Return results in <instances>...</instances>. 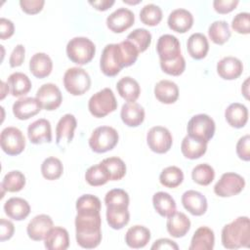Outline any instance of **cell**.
<instances>
[{"mask_svg": "<svg viewBox=\"0 0 250 250\" xmlns=\"http://www.w3.org/2000/svg\"><path fill=\"white\" fill-rule=\"evenodd\" d=\"M76 126L77 121L73 114L66 113L61 117L56 126V143L60 147L63 148L71 143Z\"/></svg>", "mask_w": 250, "mask_h": 250, "instance_id": "cell-13", "label": "cell"}, {"mask_svg": "<svg viewBox=\"0 0 250 250\" xmlns=\"http://www.w3.org/2000/svg\"><path fill=\"white\" fill-rule=\"evenodd\" d=\"M53 228V220L46 214L35 216L27 225L26 232L30 239L40 241L45 239L49 230Z\"/></svg>", "mask_w": 250, "mask_h": 250, "instance_id": "cell-17", "label": "cell"}, {"mask_svg": "<svg viewBox=\"0 0 250 250\" xmlns=\"http://www.w3.org/2000/svg\"><path fill=\"white\" fill-rule=\"evenodd\" d=\"M120 116L125 125L138 127L145 120V109L141 104L135 102L126 103L121 107Z\"/></svg>", "mask_w": 250, "mask_h": 250, "instance_id": "cell-23", "label": "cell"}, {"mask_svg": "<svg viewBox=\"0 0 250 250\" xmlns=\"http://www.w3.org/2000/svg\"><path fill=\"white\" fill-rule=\"evenodd\" d=\"M152 203L155 211L162 217H169L176 212V202L167 192L158 191L152 196Z\"/></svg>", "mask_w": 250, "mask_h": 250, "instance_id": "cell-35", "label": "cell"}, {"mask_svg": "<svg viewBox=\"0 0 250 250\" xmlns=\"http://www.w3.org/2000/svg\"><path fill=\"white\" fill-rule=\"evenodd\" d=\"M146 143L150 150L162 154L166 153L171 148L173 138L167 128L162 126H154L147 132Z\"/></svg>", "mask_w": 250, "mask_h": 250, "instance_id": "cell-11", "label": "cell"}, {"mask_svg": "<svg viewBox=\"0 0 250 250\" xmlns=\"http://www.w3.org/2000/svg\"><path fill=\"white\" fill-rule=\"evenodd\" d=\"M85 180L90 186L99 187L110 181V176L104 165L100 162L99 164L93 165L87 169L85 173Z\"/></svg>", "mask_w": 250, "mask_h": 250, "instance_id": "cell-36", "label": "cell"}, {"mask_svg": "<svg viewBox=\"0 0 250 250\" xmlns=\"http://www.w3.org/2000/svg\"><path fill=\"white\" fill-rule=\"evenodd\" d=\"M89 4L93 6L98 11H106L113 4V0H99V1H89Z\"/></svg>", "mask_w": 250, "mask_h": 250, "instance_id": "cell-58", "label": "cell"}, {"mask_svg": "<svg viewBox=\"0 0 250 250\" xmlns=\"http://www.w3.org/2000/svg\"><path fill=\"white\" fill-rule=\"evenodd\" d=\"M123 2H124V3H127V4H131V5L133 4V5H134V4H139L141 1H140V0H137V1H133V2H132V1H128V0H123Z\"/></svg>", "mask_w": 250, "mask_h": 250, "instance_id": "cell-61", "label": "cell"}, {"mask_svg": "<svg viewBox=\"0 0 250 250\" xmlns=\"http://www.w3.org/2000/svg\"><path fill=\"white\" fill-rule=\"evenodd\" d=\"M118 139V133L114 128L100 126L93 131L89 139V146L94 152L104 153L111 150L117 145Z\"/></svg>", "mask_w": 250, "mask_h": 250, "instance_id": "cell-5", "label": "cell"}, {"mask_svg": "<svg viewBox=\"0 0 250 250\" xmlns=\"http://www.w3.org/2000/svg\"><path fill=\"white\" fill-rule=\"evenodd\" d=\"M118 45L120 48L124 67L134 64L139 56V51L134 46V44H132L130 41H128L126 39V40L120 42Z\"/></svg>", "mask_w": 250, "mask_h": 250, "instance_id": "cell-48", "label": "cell"}, {"mask_svg": "<svg viewBox=\"0 0 250 250\" xmlns=\"http://www.w3.org/2000/svg\"><path fill=\"white\" fill-rule=\"evenodd\" d=\"M14 32H15V25H14L13 21L8 19L1 18V20H0V38L2 40L8 39L11 36H13Z\"/></svg>", "mask_w": 250, "mask_h": 250, "instance_id": "cell-56", "label": "cell"}, {"mask_svg": "<svg viewBox=\"0 0 250 250\" xmlns=\"http://www.w3.org/2000/svg\"><path fill=\"white\" fill-rule=\"evenodd\" d=\"M151 249L155 250V249H169V250H178L179 246L178 244L169 239V238H159L157 239L152 245H151Z\"/></svg>", "mask_w": 250, "mask_h": 250, "instance_id": "cell-57", "label": "cell"}, {"mask_svg": "<svg viewBox=\"0 0 250 250\" xmlns=\"http://www.w3.org/2000/svg\"><path fill=\"white\" fill-rule=\"evenodd\" d=\"M150 240V231L147 228L136 225L128 229L125 234V242L130 248L139 249L145 247Z\"/></svg>", "mask_w": 250, "mask_h": 250, "instance_id": "cell-29", "label": "cell"}, {"mask_svg": "<svg viewBox=\"0 0 250 250\" xmlns=\"http://www.w3.org/2000/svg\"><path fill=\"white\" fill-rule=\"evenodd\" d=\"M7 84L10 87L12 96L21 97L26 95L31 89V81L22 72H14L8 77Z\"/></svg>", "mask_w": 250, "mask_h": 250, "instance_id": "cell-34", "label": "cell"}, {"mask_svg": "<svg viewBox=\"0 0 250 250\" xmlns=\"http://www.w3.org/2000/svg\"><path fill=\"white\" fill-rule=\"evenodd\" d=\"M100 67L105 76H115L124 67L118 44H107L102 53Z\"/></svg>", "mask_w": 250, "mask_h": 250, "instance_id": "cell-8", "label": "cell"}, {"mask_svg": "<svg viewBox=\"0 0 250 250\" xmlns=\"http://www.w3.org/2000/svg\"><path fill=\"white\" fill-rule=\"evenodd\" d=\"M245 187V180L236 173L228 172L221 176L214 187V192L220 197H229L242 191Z\"/></svg>", "mask_w": 250, "mask_h": 250, "instance_id": "cell-10", "label": "cell"}, {"mask_svg": "<svg viewBox=\"0 0 250 250\" xmlns=\"http://www.w3.org/2000/svg\"><path fill=\"white\" fill-rule=\"evenodd\" d=\"M41 104L36 98L22 97L13 104V113L20 120H27L41 110Z\"/></svg>", "mask_w": 250, "mask_h": 250, "instance_id": "cell-19", "label": "cell"}, {"mask_svg": "<svg viewBox=\"0 0 250 250\" xmlns=\"http://www.w3.org/2000/svg\"><path fill=\"white\" fill-rule=\"evenodd\" d=\"M222 244L227 249L249 247L250 222L246 216H241L226 225L222 229Z\"/></svg>", "mask_w": 250, "mask_h": 250, "instance_id": "cell-2", "label": "cell"}, {"mask_svg": "<svg viewBox=\"0 0 250 250\" xmlns=\"http://www.w3.org/2000/svg\"><path fill=\"white\" fill-rule=\"evenodd\" d=\"M182 204L193 216H202L208 207L206 197L201 192L193 189L184 192L182 195Z\"/></svg>", "mask_w": 250, "mask_h": 250, "instance_id": "cell-16", "label": "cell"}, {"mask_svg": "<svg viewBox=\"0 0 250 250\" xmlns=\"http://www.w3.org/2000/svg\"><path fill=\"white\" fill-rule=\"evenodd\" d=\"M44 0H21L20 6L21 10L28 15H35L42 11L44 7Z\"/></svg>", "mask_w": 250, "mask_h": 250, "instance_id": "cell-52", "label": "cell"}, {"mask_svg": "<svg viewBox=\"0 0 250 250\" xmlns=\"http://www.w3.org/2000/svg\"><path fill=\"white\" fill-rule=\"evenodd\" d=\"M35 98L40 103L41 107L48 111L57 109L62 102L61 90L57 85L53 83L43 84L37 90Z\"/></svg>", "mask_w": 250, "mask_h": 250, "instance_id": "cell-12", "label": "cell"}, {"mask_svg": "<svg viewBox=\"0 0 250 250\" xmlns=\"http://www.w3.org/2000/svg\"><path fill=\"white\" fill-rule=\"evenodd\" d=\"M207 150V144L187 135L181 145V151L186 158L197 159L205 154Z\"/></svg>", "mask_w": 250, "mask_h": 250, "instance_id": "cell-33", "label": "cell"}, {"mask_svg": "<svg viewBox=\"0 0 250 250\" xmlns=\"http://www.w3.org/2000/svg\"><path fill=\"white\" fill-rule=\"evenodd\" d=\"M238 3L237 0H215L213 2V7L217 13L225 15L233 11Z\"/></svg>", "mask_w": 250, "mask_h": 250, "instance_id": "cell-53", "label": "cell"}, {"mask_svg": "<svg viewBox=\"0 0 250 250\" xmlns=\"http://www.w3.org/2000/svg\"><path fill=\"white\" fill-rule=\"evenodd\" d=\"M106 208H128L129 195L121 188H113L106 192L104 196Z\"/></svg>", "mask_w": 250, "mask_h": 250, "instance_id": "cell-43", "label": "cell"}, {"mask_svg": "<svg viewBox=\"0 0 250 250\" xmlns=\"http://www.w3.org/2000/svg\"><path fill=\"white\" fill-rule=\"evenodd\" d=\"M187 49L189 56L194 60H202L209 51V43L203 33L191 34L187 42Z\"/></svg>", "mask_w": 250, "mask_h": 250, "instance_id": "cell-31", "label": "cell"}, {"mask_svg": "<svg viewBox=\"0 0 250 250\" xmlns=\"http://www.w3.org/2000/svg\"><path fill=\"white\" fill-rule=\"evenodd\" d=\"M191 178L194 183L200 186H208L215 178V171L213 167L207 163L198 164L192 169Z\"/></svg>", "mask_w": 250, "mask_h": 250, "instance_id": "cell-44", "label": "cell"}, {"mask_svg": "<svg viewBox=\"0 0 250 250\" xmlns=\"http://www.w3.org/2000/svg\"><path fill=\"white\" fill-rule=\"evenodd\" d=\"M215 244V235L214 231L208 227L198 228L190 241L188 247L189 250H212Z\"/></svg>", "mask_w": 250, "mask_h": 250, "instance_id": "cell-25", "label": "cell"}, {"mask_svg": "<svg viewBox=\"0 0 250 250\" xmlns=\"http://www.w3.org/2000/svg\"><path fill=\"white\" fill-rule=\"evenodd\" d=\"M116 89L121 98L128 103L136 102L141 94V88L137 80L130 76L122 77L116 84Z\"/></svg>", "mask_w": 250, "mask_h": 250, "instance_id": "cell-32", "label": "cell"}, {"mask_svg": "<svg viewBox=\"0 0 250 250\" xmlns=\"http://www.w3.org/2000/svg\"><path fill=\"white\" fill-rule=\"evenodd\" d=\"M184 181V173L177 166H169L162 170L159 176V182L162 186L174 188L180 186Z\"/></svg>", "mask_w": 250, "mask_h": 250, "instance_id": "cell-40", "label": "cell"}, {"mask_svg": "<svg viewBox=\"0 0 250 250\" xmlns=\"http://www.w3.org/2000/svg\"><path fill=\"white\" fill-rule=\"evenodd\" d=\"M236 154L240 159L244 161H249L250 159V136L249 135H245L238 140L236 144Z\"/></svg>", "mask_w": 250, "mask_h": 250, "instance_id": "cell-51", "label": "cell"}, {"mask_svg": "<svg viewBox=\"0 0 250 250\" xmlns=\"http://www.w3.org/2000/svg\"><path fill=\"white\" fill-rule=\"evenodd\" d=\"M0 229H1L0 241H5L10 239L15 232L14 224L11 221L6 220L4 218H1L0 220Z\"/></svg>", "mask_w": 250, "mask_h": 250, "instance_id": "cell-55", "label": "cell"}, {"mask_svg": "<svg viewBox=\"0 0 250 250\" xmlns=\"http://www.w3.org/2000/svg\"><path fill=\"white\" fill-rule=\"evenodd\" d=\"M24 54H25L24 46L21 45V44L17 45L14 48V50H13L11 56H10V59H9L10 66L11 67H18V66L21 65L23 61H24Z\"/></svg>", "mask_w": 250, "mask_h": 250, "instance_id": "cell-54", "label": "cell"}, {"mask_svg": "<svg viewBox=\"0 0 250 250\" xmlns=\"http://www.w3.org/2000/svg\"><path fill=\"white\" fill-rule=\"evenodd\" d=\"M29 141L34 145L52 142L51 123L45 118H40L29 124L27 128Z\"/></svg>", "mask_w": 250, "mask_h": 250, "instance_id": "cell-18", "label": "cell"}, {"mask_svg": "<svg viewBox=\"0 0 250 250\" xmlns=\"http://www.w3.org/2000/svg\"><path fill=\"white\" fill-rule=\"evenodd\" d=\"M160 67L162 71H164L169 75L179 76L186 69V61L184 57L181 55L172 61L160 62Z\"/></svg>", "mask_w": 250, "mask_h": 250, "instance_id": "cell-49", "label": "cell"}, {"mask_svg": "<svg viewBox=\"0 0 250 250\" xmlns=\"http://www.w3.org/2000/svg\"><path fill=\"white\" fill-rule=\"evenodd\" d=\"M88 108L90 113L97 118L113 112L117 108V102L112 90L104 88L94 94L88 102Z\"/></svg>", "mask_w": 250, "mask_h": 250, "instance_id": "cell-4", "label": "cell"}, {"mask_svg": "<svg viewBox=\"0 0 250 250\" xmlns=\"http://www.w3.org/2000/svg\"><path fill=\"white\" fill-rule=\"evenodd\" d=\"M106 221L113 229H123L130 220L128 208H106Z\"/></svg>", "mask_w": 250, "mask_h": 250, "instance_id": "cell-38", "label": "cell"}, {"mask_svg": "<svg viewBox=\"0 0 250 250\" xmlns=\"http://www.w3.org/2000/svg\"><path fill=\"white\" fill-rule=\"evenodd\" d=\"M154 96L162 104H174L179 98V88L173 81L164 79L156 83L154 87Z\"/></svg>", "mask_w": 250, "mask_h": 250, "instance_id": "cell-26", "label": "cell"}, {"mask_svg": "<svg viewBox=\"0 0 250 250\" xmlns=\"http://www.w3.org/2000/svg\"><path fill=\"white\" fill-rule=\"evenodd\" d=\"M9 88L10 87L8 84H6L4 81H1V100H3L6 97V95L9 92Z\"/></svg>", "mask_w": 250, "mask_h": 250, "instance_id": "cell-60", "label": "cell"}, {"mask_svg": "<svg viewBox=\"0 0 250 250\" xmlns=\"http://www.w3.org/2000/svg\"><path fill=\"white\" fill-rule=\"evenodd\" d=\"M225 117L227 122L233 128H242L248 121V109L239 103L230 104L225 110Z\"/></svg>", "mask_w": 250, "mask_h": 250, "instance_id": "cell-30", "label": "cell"}, {"mask_svg": "<svg viewBox=\"0 0 250 250\" xmlns=\"http://www.w3.org/2000/svg\"><path fill=\"white\" fill-rule=\"evenodd\" d=\"M25 186L24 175L18 170L7 173L1 183V188L9 192H18L21 190Z\"/></svg>", "mask_w": 250, "mask_h": 250, "instance_id": "cell-42", "label": "cell"}, {"mask_svg": "<svg viewBox=\"0 0 250 250\" xmlns=\"http://www.w3.org/2000/svg\"><path fill=\"white\" fill-rule=\"evenodd\" d=\"M127 40L134 44L139 53H143L150 46L151 34L146 28H137L128 34Z\"/></svg>", "mask_w": 250, "mask_h": 250, "instance_id": "cell-46", "label": "cell"}, {"mask_svg": "<svg viewBox=\"0 0 250 250\" xmlns=\"http://www.w3.org/2000/svg\"><path fill=\"white\" fill-rule=\"evenodd\" d=\"M208 35L213 43L223 45L229 41L231 33L227 21H215L208 28Z\"/></svg>", "mask_w": 250, "mask_h": 250, "instance_id": "cell-37", "label": "cell"}, {"mask_svg": "<svg viewBox=\"0 0 250 250\" xmlns=\"http://www.w3.org/2000/svg\"><path fill=\"white\" fill-rule=\"evenodd\" d=\"M44 245L49 250H65L69 246V236L65 229L53 227L44 239Z\"/></svg>", "mask_w": 250, "mask_h": 250, "instance_id": "cell-24", "label": "cell"}, {"mask_svg": "<svg viewBox=\"0 0 250 250\" xmlns=\"http://www.w3.org/2000/svg\"><path fill=\"white\" fill-rule=\"evenodd\" d=\"M217 72L225 80H233L242 74L243 64L235 57H225L217 63Z\"/></svg>", "mask_w": 250, "mask_h": 250, "instance_id": "cell-20", "label": "cell"}, {"mask_svg": "<svg viewBox=\"0 0 250 250\" xmlns=\"http://www.w3.org/2000/svg\"><path fill=\"white\" fill-rule=\"evenodd\" d=\"M53 69V62L45 53L34 54L29 61V70L36 78H45L49 76Z\"/></svg>", "mask_w": 250, "mask_h": 250, "instance_id": "cell-28", "label": "cell"}, {"mask_svg": "<svg viewBox=\"0 0 250 250\" xmlns=\"http://www.w3.org/2000/svg\"><path fill=\"white\" fill-rule=\"evenodd\" d=\"M156 51L160 62L172 61L181 56V44L178 38L171 34H164L158 38Z\"/></svg>", "mask_w": 250, "mask_h": 250, "instance_id": "cell-15", "label": "cell"}, {"mask_svg": "<svg viewBox=\"0 0 250 250\" xmlns=\"http://www.w3.org/2000/svg\"><path fill=\"white\" fill-rule=\"evenodd\" d=\"M1 148L8 155H19L25 147V138L17 127H6L0 136Z\"/></svg>", "mask_w": 250, "mask_h": 250, "instance_id": "cell-9", "label": "cell"}, {"mask_svg": "<svg viewBox=\"0 0 250 250\" xmlns=\"http://www.w3.org/2000/svg\"><path fill=\"white\" fill-rule=\"evenodd\" d=\"M215 130L214 120L204 113L192 116L188 123V135L206 144L214 137Z\"/></svg>", "mask_w": 250, "mask_h": 250, "instance_id": "cell-6", "label": "cell"}, {"mask_svg": "<svg viewBox=\"0 0 250 250\" xmlns=\"http://www.w3.org/2000/svg\"><path fill=\"white\" fill-rule=\"evenodd\" d=\"M63 86L69 94L81 96L91 87L90 75L81 67H70L64 72Z\"/></svg>", "mask_w": 250, "mask_h": 250, "instance_id": "cell-7", "label": "cell"}, {"mask_svg": "<svg viewBox=\"0 0 250 250\" xmlns=\"http://www.w3.org/2000/svg\"><path fill=\"white\" fill-rule=\"evenodd\" d=\"M135 22V16L127 8H118L106 18V26L114 33H122Z\"/></svg>", "mask_w": 250, "mask_h": 250, "instance_id": "cell-14", "label": "cell"}, {"mask_svg": "<svg viewBox=\"0 0 250 250\" xmlns=\"http://www.w3.org/2000/svg\"><path fill=\"white\" fill-rule=\"evenodd\" d=\"M63 172V166L62 161L54 156L46 158L41 164L42 176L49 181L58 180Z\"/></svg>", "mask_w": 250, "mask_h": 250, "instance_id": "cell-41", "label": "cell"}, {"mask_svg": "<svg viewBox=\"0 0 250 250\" xmlns=\"http://www.w3.org/2000/svg\"><path fill=\"white\" fill-rule=\"evenodd\" d=\"M231 28L239 34H249V32H250V14L247 12L238 13L232 19Z\"/></svg>", "mask_w": 250, "mask_h": 250, "instance_id": "cell-50", "label": "cell"}, {"mask_svg": "<svg viewBox=\"0 0 250 250\" xmlns=\"http://www.w3.org/2000/svg\"><path fill=\"white\" fill-rule=\"evenodd\" d=\"M168 26L175 32L185 33L189 30L193 24V17L186 9H176L172 11L167 21Z\"/></svg>", "mask_w": 250, "mask_h": 250, "instance_id": "cell-21", "label": "cell"}, {"mask_svg": "<svg viewBox=\"0 0 250 250\" xmlns=\"http://www.w3.org/2000/svg\"><path fill=\"white\" fill-rule=\"evenodd\" d=\"M102 163L106 168L109 176L110 181H119L121 180L126 174V165L124 161L116 156L104 158Z\"/></svg>", "mask_w": 250, "mask_h": 250, "instance_id": "cell-45", "label": "cell"}, {"mask_svg": "<svg viewBox=\"0 0 250 250\" xmlns=\"http://www.w3.org/2000/svg\"><path fill=\"white\" fill-rule=\"evenodd\" d=\"M96 53L95 44L87 37H74L66 45L67 58L78 65L90 62Z\"/></svg>", "mask_w": 250, "mask_h": 250, "instance_id": "cell-3", "label": "cell"}, {"mask_svg": "<svg viewBox=\"0 0 250 250\" xmlns=\"http://www.w3.org/2000/svg\"><path fill=\"white\" fill-rule=\"evenodd\" d=\"M102 219L99 214H77L75 217V237L77 244L86 249L99 246L102 241Z\"/></svg>", "mask_w": 250, "mask_h": 250, "instance_id": "cell-1", "label": "cell"}, {"mask_svg": "<svg viewBox=\"0 0 250 250\" xmlns=\"http://www.w3.org/2000/svg\"><path fill=\"white\" fill-rule=\"evenodd\" d=\"M167 231L176 238L185 236L190 229V221L183 212H174L168 217L166 223Z\"/></svg>", "mask_w": 250, "mask_h": 250, "instance_id": "cell-22", "label": "cell"}, {"mask_svg": "<svg viewBox=\"0 0 250 250\" xmlns=\"http://www.w3.org/2000/svg\"><path fill=\"white\" fill-rule=\"evenodd\" d=\"M5 214L15 220L21 221L24 220L30 213L29 203L21 197H11L4 204Z\"/></svg>", "mask_w": 250, "mask_h": 250, "instance_id": "cell-27", "label": "cell"}, {"mask_svg": "<svg viewBox=\"0 0 250 250\" xmlns=\"http://www.w3.org/2000/svg\"><path fill=\"white\" fill-rule=\"evenodd\" d=\"M77 214H99L101 211V200L93 194H83L76 200Z\"/></svg>", "mask_w": 250, "mask_h": 250, "instance_id": "cell-39", "label": "cell"}, {"mask_svg": "<svg viewBox=\"0 0 250 250\" xmlns=\"http://www.w3.org/2000/svg\"><path fill=\"white\" fill-rule=\"evenodd\" d=\"M241 93L243 94V96L245 97L246 100H248V94H249V77H247L244 81V83L242 84L241 87Z\"/></svg>", "mask_w": 250, "mask_h": 250, "instance_id": "cell-59", "label": "cell"}, {"mask_svg": "<svg viewBox=\"0 0 250 250\" xmlns=\"http://www.w3.org/2000/svg\"><path fill=\"white\" fill-rule=\"evenodd\" d=\"M140 20L146 25L155 26L162 20V11L157 5L147 4L142 8L140 12Z\"/></svg>", "mask_w": 250, "mask_h": 250, "instance_id": "cell-47", "label": "cell"}]
</instances>
